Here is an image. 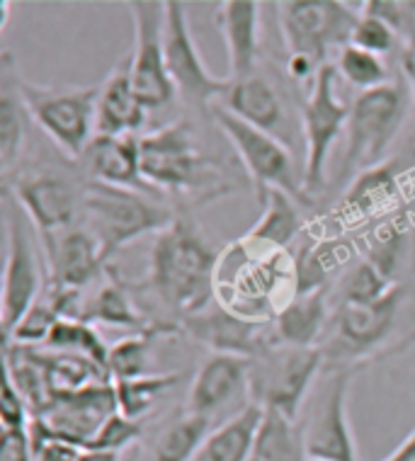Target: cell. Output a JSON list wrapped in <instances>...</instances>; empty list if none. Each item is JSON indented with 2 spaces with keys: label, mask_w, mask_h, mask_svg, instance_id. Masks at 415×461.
<instances>
[{
  "label": "cell",
  "mask_w": 415,
  "mask_h": 461,
  "mask_svg": "<svg viewBox=\"0 0 415 461\" xmlns=\"http://www.w3.org/2000/svg\"><path fill=\"white\" fill-rule=\"evenodd\" d=\"M413 104L403 78L386 83L382 88L357 93L350 103L347 139L343 158L330 176L338 190H347L365 170H372L392 156L401 129L406 127L408 107Z\"/></svg>",
  "instance_id": "4"
},
{
  "label": "cell",
  "mask_w": 415,
  "mask_h": 461,
  "mask_svg": "<svg viewBox=\"0 0 415 461\" xmlns=\"http://www.w3.org/2000/svg\"><path fill=\"white\" fill-rule=\"evenodd\" d=\"M248 362L250 401L263 411H277L292 420L299 418L313 382L323 372V355L319 348L270 345Z\"/></svg>",
  "instance_id": "12"
},
{
  "label": "cell",
  "mask_w": 415,
  "mask_h": 461,
  "mask_svg": "<svg viewBox=\"0 0 415 461\" xmlns=\"http://www.w3.org/2000/svg\"><path fill=\"white\" fill-rule=\"evenodd\" d=\"M0 420H3V432L10 429H27L32 413L30 406L23 398V393L17 391L10 376H3V398H0Z\"/></svg>",
  "instance_id": "39"
},
{
  "label": "cell",
  "mask_w": 415,
  "mask_h": 461,
  "mask_svg": "<svg viewBox=\"0 0 415 461\" xmlns=\"http://www.w3.org/2000/svg\"><path fill=\"white\" fill-rule=\"evenodd\" d=\"M415 173V129L399 143L392 156L372 170H365L350 183L340 199V212L347 219L367 216L389 204L403 187V180Z\"/></svg>",
  "instance_id": "20"
},
{
  "label": "cell",
  "mask_w": 415,
  "mask_h": 461,
  "mask_svg": "<svg viewBox=\"0 0 415 461\" xmlns=\"http://www.w3.org/2000/svg\"><path fill=\"white\" fill-rule=\"evenodd\" d=\"M383 461H415V428Z\"/></svg>",
  "instance_id": "42"
},
{
  "label": "cell",
  "mask_w": 415,
  "mask_h": 461,
  "mask_svg": "<svg viewBox=\"0 0 415 461\" xmlns=\"http://www.w3.org/2000/svg\"><path fill=\"white\" fill-rule=\"evenodd\" d=\"M415 345V270L367 303H338L320 340L323 369L357 374Z\"/></svg>",
  "instance_id": "2"
},
{
  "label": "cell",
  "mask_w": 415,
  "mask_h": 461,
  "mask_svg": "<svg viewBox=\"0 0 415 461\" xmlns=\"http://www.w3.org/2000/svg\"><path fill=\"white\" fill-rule=\"evenodd\" d=\"M399 68H401V78L406 80L408 93H410V100H413L415 104V44L401 49Z\"/></svg>",
  "instance_id": "41"
},
{
  "label": "cell",
  "mask_w": 415,
  "mask_h": 461,
  "mask_svg": "<svg viewBox=\"0 0 415 461\" xmlns=\"http://www.w3.org/2000/svg\"><path fill=\"white\" fill-rule=\"evenodd\" d=\"M275 8L287 59H303L316 68L330 64L350 44L359 20V10L340 0H284Z\"/></svg>",
  "instance_id": "9"
},
{
  "label": "cell",
  "mask_w": 415,
  "mask_h": 461,
  "mask_svg": "<svg viewBox=\"0 0 415 461\" xmlns=\"http://www.w3.org/2000/svg\"><path fill=\"white\" fill-rule=\"evenodd\" d=\"M221 258L190 216H177L160 230L139 285L127 282L139 309L163 330L183 333V323L216 302Z\"/></svg>",
  "instance_id": "1"
},
{
  "label": "cell",
  "mask_w": 415,
  "mask_h": 461,
  "mask_svg": "<svg viewBox=\"0 0 415 461\" xmlns=\"http://www.w3.org/2000/svg\"><path fill=\"white\" fill-rule=\"evenodd\" d=\"M214 23L226 47V78H248L260 68L263 13L256 0H226L214 13Z\"/></svg>",
  "instance_id": "22"
},
{
  "label": "cell",
  "mask_w": 415,
  "mask_h": 461,
  "mask_svg": "<svg viewBox=\"0 0 415 461\" xmlns=\"http://www.w3.org/2000/svg\"><path fill=\"white\" fill-rule=\"evenodd\" d=\"M209 120L214 122V127L224 134L226 143L236 153L248 180L253 183L256 199L263 197L267 190H280L294 199L299 207L311 209L316 204V199L309 197L303 190L302 167H296L289 146H284L280 139L240 122L219 104L212 107Z\"/></svg>",
  "instance_id": "7"
},
{
  "label": "cell",
  "mask_w": 415,
  "mask_h": 461,
  "mask_svg": "<svg viewBox=\"0 0 415 461\" xmlns=\"http://www.w3.org/2000/svg\"><path fill=\"white\" fill-rule=\"evenodd\" d=\"M20 93L32 124L64 158L78 163L95 139L100 86H40L20 73Z\"/></svg>",
  "instance_id": "8"
},
{
  "label": "cell",
  "mask_w": 415,
  "mask_h": 461,
  "mask_svg": "<svg viewBox=\"0 0 415 461\" xmlns=\"http://www.w3.org/2000/svg\"><path fill=\"white\" fill-rule=\"evenodd\" d=\"M333 66H336L338 78L345 80L357 93L382 88V86L393 80L386 59L355 47V44H345L333 59Z\"/></svg>",
  "instance_id": "33"
},
{
  "label": "cell",
  "mask_w": 415,
  "mask_h": 461,
  "mask_svg": "<svg viewBox=\"0 0 415 461\" xmlns=\"http://www.w3.org/2000/svg\"><path fill=\"white\" fill-rule=\"evenodd\" d=\"M166 23H163V51L170 80L180 100L209 117V112L224 95L226 78H216L202 59L197 41L192 37L190 17L180 0H166Z\"/></svg>",
  "instance_id": "14"
},
{
  "label": "cell",
  "mask_w": 415,
  "mask_h": 461,
  "mask_svg": "<svg viewBox=\"0 0 415 461\" xmlns=\"http://www.w3.org/2000/svg\"><path fill=\"white\" fill-rule=\"evenodd\" d=\"M250 362L236 355H209L194 372L187 396L185 413L207 418L212 425H221L240 411H246L250 401L248 382Z\"/></svg>",
  "instance_id": "16"
},
{
  "label": "cell",
  "mask_w": 415,
  "mask_h": 461,
  "mask_svg": "<svg viewBox=\"0 0 415 461\" xmlns=\"http://www.w3.org/2000/svg\"><path fill=\"white\" fill-rule=\"evenodd\" d=\"M127 8L134 20V49L129 54L131 86L146 110H163L177 97L163 51L166 10L163 3L153 0H134L127 3Z\"/></svg>",
  "instance_id": "15"
},
{
  "label": "cell",
  "mask_w": 415,
  "mask_h": 461,
  "mask_svg": "<svg viewBox=\"0 0 415 461\" xmlns=\"http://www.w3.org/2000/svg\"><path fill=\"white\" fill-rule=\"evenodd\" d=\"M80 173L90 183L127 187L160 197L141 176V146L139 136H103L95 134L78 160Z\"/></svg>",
  "instance_id": "21"
},
{
  "label": "cell",
  "mask_w": 415,
  "mask_h": 461,
  "mask_svg": "<svg viewBox=\"0 0 415 461\" xmlns=\"http://www.w3.org/2000/svg\"><path fill=\"white\" fill-rule=\"evenodd\" d=\"M160 335H131L124 338L117 345L110 348V359H107V372L110 379H131V376H144L146 359H149V348L151 340H158Z\"/></svg>",
  "instance_id": "36"
},
{
  "label": "cell",
  "mask_w": 415,
  "mask_h": 461,
  "mask_svg": "<svg viewBox=\"0 0 415 461\" xmlns=\"http://www.w3.org/2000/svg\"><path fill=\"white\" fill-rule=\"evenodd\" d=\"M3 461H34L27 429L3 432Z\"/></svg>",
  "instance_id": "40"
},
{
  "label": "cell",
  "mask_w": 415,
  "mask_h": 461,
  "mask_svg": "<svg viewBox=\"0 0 415 461\" xmlns=\"http://www.w3.org/2000/svg\"><path fill=\"white\" fill-rule=\"evenodd\" d=\"M146 438V428L141 420H131L120 411L113 413L103 422V428L97 429L95 438L90 439L86 449L90 452H110V454H124L134 445H139Z\"/></svg>",
  "instance_id": "35"
},
{
  "label": "cell",
  "mask_w": 415,
  "mask_h": 461,
  "mask_svg": "<svg viewBox=\"0 0 415 461\" xmlns=\"http://www.w3.org/2000/svg\"><path fill=\"white\" fill-rule=\"evenodd\" d=\"M352 372L323 369L296 418L309 459L357 461V442L347 415Z\"/></svg>",
  "instance_id": "11"
},
{
  "label": "cell",
  "mask_w": 415,
  "mask_h": 461,
  "mask_svg": "<svg viewBox=\"0 0 415 461\" xmlns=\"http://www.w3.org/2000/svg\"><path fill=\"white\" fill-rule=\"evenodd\" d=\"M183 333L212 350V355H236V357L253 359L270 345V321H253L239 316L216 299L209 309L192 316L183 323Z\"/></svg>",
  "instance_id": "19"
},
{
  "label": "cell",
  "mask_w": 415,
  "mask_h": 461,
  "mask_svg": "<svg viewBox=\"0 0 415 461\" xmlns=\"http://www.w3.org/2000/svg\"><path fill=\"white\" fill-rule=\"evenodd\" d=\"M309 461H320V459H309Z\"/></svg>",
  "instance_id": "46"
},
{
  "label": "cell",
  "mask_w": 415,
  "mask_h": 461,
  "mask_svg": "<svg viewBox=\"0 0 415 461\" xmlns=\"http://www.w3.org/2000/svg\"><path fill=\"white\" fill-rule=\"evenodd\" d=\"M350 44L382 56V59L401 54V40L399 34L392 30V24L383 23L382 17L372 15L367 10H359V20L352 30Z\"/></svg>",
  "instance_id": "37"
},
{
  "label": "cell",
  "mask_w": 415,
  "mask_h": 461,
  "mask_svg": "<svg viewBox=\"0 0 415 461\" xmlns=\"http://www.w3.org/2000/svg\"><path fill=\"white\" fill-rule=\"evenodd\" d=\"M214 425L207 418L185 413L180 408L173 418L160 422L151 439L136 449V461H192L209 438Z\"/></svg>",
  "instance_id": "27"
},
{
  "label": "cell",
  "mask_w": 415,
  "mask_h": 461,
  "mask_svg": "<svg viewBox=\"0 0 415 461\" xmlns=\"http://www.w3.org/2000/svg\"><path fill=\"white\" fill-rule=\"evenodd\" d=\"M253 456L263 461H309L299 422L277 411H263Z\"/></svg>",
  "instance_id": "30"
},
{
  "label": "cell",
  "mask_w": 415,
  "mask_h": 461,
  "mask_svg": "<svg viewBox=\"0 0 415 461\" xmlns=\"http://www.w3.org/2000/svg\"><path fill=\"white\" fill-rule=\"evenodd\" d=\"M3 221H5V272L0 296L3 340L10 338L17 323L47 289V263H41L37 239L40 233L24 214L15 194L3 187Z\"/></svg>",
  "instance_id": "6"
},
{
  "label": "cell",
  "mask_w": 415,
  "mask_h": 461,
  "mask_svg": "<svg viewBox=\"0 0 415 461\" xmlns=\"http://www.w3.org/2000/svg\"><path fill=\"white\" fill-rule=\"evenodd\" d=\"M176 219L177 214L163 199L146 192L90 183V180L83 190L80 223L97 240L104 263H110L129 243L144 239L149 233L158 236Z\"/></svg>",
  "instance_id": "5"
},
{
  "label": "cell",
  "mask_w": 415,
  "mask_h": 461,
  "mask_svg": "<svg viewBox=\"0 0 415 461\" xmlns=\"http://www.w3.org/2000/svg\"><path fill=\"white\" fill-rule=\"evenodd\" d=\"M10 23V0H3L0 3V32H5L8 30Z\"/></svg>",
  "instance_id": "44"
},
{
  "label": "cell",
  "mask_w": 415,
  "mask_h": 461,
  "mask_svg": "<svg viewBox=\"0 0 415 461\" xmlns=\"http://www.w3.org/2000/svg\"><path fill=\"white\" fill-rule=\"evenodd\" d=\"M180 382V374H144L131 379H117L114 396H117V411L131 420H141L151 413L158 398Z\"/></svg>",
  "instance_id": "31"
},
{
  "label": "cell",
  "mask_w": 415,
  "mask_h": 461,
  "mask_svg": "<svg viewBox=\"0 0 415 461\" xmlns=\"http://www.w3.org/2000/svg\"><path fill=\"white\" fill-rule=\"evenodd\" d=\"M333 316L330 289H316L309 294H294L277 309L272 323L275 345L287 348H319Z\"/></svg>",
  "instance_id": "25"
},
{
  "label": "cell",
  "mask_w": 415,
  "mask_h": 461,
  "mask_svg": "<svg viewBox=\"0 0 415 461\" xmlns=\"http://www.w3.org/2000/svg\"><path fill=\"white\" fill-rule=\"evenodd\" d=\"M224 95L219 97V107L231 112L233 117L246 122L250 127L260 129L265 134L280 139L284 146H292V107H289L287 95L282 88L270 80L267 73H260L257 68L253 76L248 78L231 80L226 78Z\"/></svg>",
  "instance_id": "18"
},
{
  "label": "cell",
  "mask_w": 415,
  "mask_h": 461,
  "mask_svg": "<svg viewBox=\"0 0 415 461\" xmlns=\"http://www.w3.org/2000/svg\"><path fill=\"white\" fill-rule=\"evenodd\" d=\"M372 15L382 17L383 23L392 24V30L399 34L401 49L415 44V3H401V0H369L359 5Z\"/></svg>",
  "instance_id": "38"
},
{
  "label": "cell",
  "mask_w": 415,
  "mask_h": 461,
  "mask_svg": "<svg viewBox=\"0 0 415 461\" xmlns=\"http://www.w3.org/2000/svg\"><path fill=\"white\" fill-rule=\"evenodd\" d=\"M47 350L64 352V355H76L97 365L107 372V359H110V348L104 345L103 338L97 335L95 326H90L80 319H59L51 335H49ZM110 374V372H107Z\"/></svg>",
  "instance_id": "32"
},
{
  "label": "cell",
  "mask_w": 415,
  "mask_h": 461,
  "mask_svg": "<svg viewBox=\"0 0 415 461\" xmlns=\"http://www.w3.org/2000/svg\"><path fill=\"white\" fill-rule=\"evenodd\" d=\"M3 180V187L15 194L40 239L59 236L80 223L83 190L88 180L78 183L68 167L24 166Z\"/></svg>",
  "instance_id": "13"
},
{
  "label": "cell",
  "mask_w": 415,
  "mask_h": 461,
  "mask_svg": "<svg viewBox=\"0 0 415 461\" xmlns=\"http://www.w3.org/2000/svg\"><path fill=\"white\" fill-rule=\"evenodd\" d=\"M80 461H122V454L90 452V449H83V452H80Z\"/></svg>",
  "instance_id": "43"
},
{
  "label": "cell",
  "mask_w": 415,
  "mask_h": 461,
  "mask_svg": "<svg viewBox=\"0 0 415 461\" xmlns=\"http://www.w3.org/2000/svg\"><path fill=\"white\" fill-rule=\"evenodd\" d=\"M260 418L263 408L250 403L246 411L216 425L192 461H248L256 445Z\"/></svg>",
  "instance_id": "29"
},
{
  "label": "cell",
  "mask_w": 415,
  "mask_h": 461,
  "mask_svg": "<svg viewBox=\"0 0 415 461\" xmlns=\"http://www.w3.org/2000/svg\"><path fill=\"white\" fill-rule=\"evenodd\" d=\"M80 321H86L90 326H114L131 330L134 335H173L163 330L153 323L144 311L139 309L134 296L129 292L127 279L120 277V272L114 270L113 263L107 265L104 272V282L97 286V292L88 299H83V309H80Z\"/></svg>",
  "instance_id": "23"
},
{
  "label": "cell",
  "mask_w": 415,
  "mask_h": 461,
  "mask_svg": "<svg viewBox=\"0 0 415 461\" xmlns=\"http://www.w3.org/2000/svg\"><path fill=\"white\" fill-rule=\"evenodd\" d=\"M338 83L340 78L330 61L320 68L299 107V127L303 139V190L311 199L326 192L328 158L350 120V104L338 93Z\"/></svg>",
  "instance_id": "10"
},
{
  "label": "cell",
  "mask_w": 415,
  "mask_h": 461,
  "mask_svg": "<svg viewBox=\"0 0 415 461\" xmlns=\"http://www.w3.org/2000/svg\"><path fill=\"white\" fill-rule=\"evenodd\" d=\"M146 120H149V110L134 93L131 64H129L127 54L113 71L107 73V78L100 83L95 134L136 136L144 129Z\"/></svg>",
  "instance_id": "24"
},
{
  "label": "cell",
  "mask_w": 415,
  "mask_h": 461,
  "mask_svg": "<svg viewBox=\"0 0 415 461\" xmlns=\"http://www.w3.org/2000/svg\"><path fill=\"white\" fill-rule=\"evenodd\" d=\"M248 461H263V459H257V456H253V454H250V459Z\"/></svg>",
  "instance_id": "45"
},
{
  "label": "cell",
  "mask_w": 415,
  "mask_h": 461,
  "mask_svg": "<svg viewBox=\"0 0 415 461\" xmlns=\"http://www.w3.org/2000/svg\"><path fill=\"white\" fill-rule=\"evenodd\" d=\"M263 214L253 229L248 230L246 239L240 240L250 250L265 248V253H280L299 236L302 230V214L294 199L280 190H267L257 199Z\"/></svg>",
  "instance_id": "28"
},
{
  "label": "cell",
  "mask_w": 415,
  "mask_h": 461,
  "mask_svg": "<svg viewBox=\"0 0 415 461\" xmlns=\"http://www.w3.org/2000/svg\"><path fill=\"white\" fill-rule=\"evenodd\" d=\"M141 176L153 190L190 204H207L239 190L231 163L204 149L190 120H176L139 136Z\"/></svg>",
  "instance_id": "3"
},
{
  "label": "cell",
  "mask_w": 415,
  "mask_h": 461,
  "mask_svg": "<svg viewBox=\"0 0 415 461\" xmlns=\"http://www.w3.org/2000/svg\"><path fill=\"white\" fill-rule=\"evenodd\" d=\"M44 263H47V289L57 294H83L86 286L104 277L107 265L97 240L78 223L73 229L41 239Z\"/></svg>",
  "instance_id": "17"
},
{
  "label": "cell",
  "mask_w": 415,
  "mask_h": 461,
  "mask_svg": "<svg viewBox=\"0 0 415 461\" xmlns=\"http://www.w3.org/2000/svg\"><path fill=\"white\" fill-rule=\"evenodd\" d=\"M59 319H61V313L54 306V302L47 294H41L32 309L24 313L23 321L10 333V338H5V345H24V348L47 345L49 335L59 323Z\"/></svg>",
  "instance_id": "34"
},
{
  "label": "cell",
  "mask_w": 415,
  "mask_h": 461,
  "mask_svg": "<svg viewBox=\"0 0 415 461\" xmlns=\"http://www.w3.org/2000/svg\"><path fill=\"white\" fill-rule=\"evenodd\" d=\"M32 122L27 104L20 93V71L10 51L0 56V170L3 177L20 167L24 143H27V124Z\"/></svg>",
  "instance_id": "26"
}]
</instances>
